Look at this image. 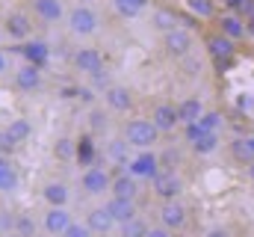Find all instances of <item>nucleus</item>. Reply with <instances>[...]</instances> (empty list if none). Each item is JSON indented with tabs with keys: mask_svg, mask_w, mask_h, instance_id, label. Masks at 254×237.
<instances>
[{
	"mask_svg": "<svg viewBox=\"0 0 254 237\" xmlns=\"http://www.w3.org/2000/svg\"><path fill=\"white\" fill-rule=\"evenodd\" d=\"M157 160H160V169H163V172H175V169L184 163V151H181L178 145H169V148H163V151L157 154Z\"/></svg>",
	"mask_w": 254,
	"mask_h": 237,
	"instance_id": "cd10ccee",
	"label": "nucleus"
},
{
	"mask_svg": "<svg viewBox=\"0 0 254 237\" xmlns=\"http://www.w3.org/2000/svg\"><path fill=\"white\" fill-rule=\"evenodd\" d=\"M15 86H18L21 92H27V95L39 92V89L45 86V74H42V68L33 65V62H24V65L15 71Z\"/></svg>",
	"mask_w": 254,
	"mask_h": 237,
	"instance_id": "1a4fd4ad",
	"label": "nucleus"
},
{
	"mask_svg": "<svg viewBox=\"0 0 254 237\" xmlns=\"http://www.w3.org/2000/svg\"><path fill=\"white\" fill-rule=\"evenodd\" d=\"M249 30H252V33H254V24H249Z\"/></svg>",
	"mask_w": 254,
	"mask_h": 237,
	"instance_id": "5fc2aeb1",
	"label": "nucleus"
},
{
	"mask_svg": "<svg viewBox=\"0 0 254 237\" xmlns=\"http://www.w3.org/2000/svg\"><path fill=\"white\" fill-rule=\"evenodd\" d=\"M110 184H113V175L107 166H86V172L80 175V187L86 196H104L110 193Z\"/></svg>",
	"mask_w": 254,
	"mask_h": 237,
	"instance_id": "39448f33",
	"label": "nucleus"
},
{
	"mask_svg": "<svg viewBox=\"0 0 254 237\" xmlns=\"http://www.w3.org/2000/svg\"><path fill=\"white\" fill-rule=\"evenodd\" d=\"M249 178H252V181H254V160H252V163H249Z\"/></svg>",
	"mask_w": 254,
	"mask_h": 237,
	"instance_id": "864d4df0",
	"label": "nucleus"
},
{
	"mask_svg": "<svg viewBox=\"0 0 254 237\" xmlns=\"http://www.w3.org/2000/svg\"><path fill=\"white\" fill-rule=\"evenodd\" d=\"M151 27L160 30V33H169V30L181 27V9H175V6H157L151 12Z\"/></svg>",
	"mask_w": 254,
	"mask_h": 237,
	"instance_id": "6ab92c4d",
	"label": "nucleus"
},
{
	"mask_svg": "<svg viewBox=\"0 0 254 237\" xmlns=\"http://www.w3.org/2000/svg\"><path fill=\"white\" fill-rule=\"evenodd\" d=\"M3 33H6V39H12V42H27L30 33H33L30 15H27L24 9H12V12L3 18Z\"/></svg>",
	"mask_w": 254,
	"mask_h": 237,
	"instance_id": "423d86ee",
	"label": "nucleus"
},
{
	"mask_svg": "<svg viewBox=\"0 0 254 237\" xmlns=\"http://www.w3.org/2000/svg\"><path fill=\"white\" fill-rule=\"evenodd\" d=\"M0 237H3V232H0Z\"/></svg>",
	"mask_w": 254,
	"mask_h": 237,
	"instance_id": "13d9d810",
	"label": "nucleus"
},
{
	"mask_svg": "<svg viewBox=\"0 0 254 237\" xmlns=\"http://www.w3.org/2000/svg\"><path fill=\"white\" fill-rule=\"evenodd\" d=\"M157 217H160V226H166L169 232H181L184 226H187V208L181 205V199H175V202H163L160 205V211H157Z\"/></svg>",
	"mask_w": 254,
	"mask_h": 237,
	"instance_id": "6e6552de",
	"label": "nucleus"
},
{
	"mask_svg": "<svg viewBox=\"0 0 254 237\" xmlns=\"http://www.w3.org/2000/svg\"><path fill=\"white\" fill-rule=\"evenodd\" d=\"M204 48H207L210 59H234V54H237V42L228 39V36H222L219 30L204 36Z\"/></svg>",
	"mask_w": 254,
	"mask_h": 237,
	"instance_id": "9d476101",
	"label": "nucleus"
},
{
	"mask_svg": "<svg viewBox=\"0 0 254 237\" xmlns=\"http://www.w3.org/2000/svg\"><path fill=\"white\" fill-rule=\"evenodd\" d=\"M83 3H89V0H83Z\"/></svg>",
	"mask_w": 254,
	"mask_h": 237,
	"instance_id": "4d7b16f0",
	"label": "nucleus"
},
{
	"mask_svg": "<svg viewBox=\"0 0 254 237\" xmlns=\"http://www.w3.org/2000/svg\"><path fill=\"white\" fill-rule=\"evenodd\" d=\"M127 172L133 178H151L160 172V160H157V154L151 151V148H142L139 154H133L130 157V163H127Z\"/></svg>",
	"mask_w": 254,
	"mask_h": 237,
	"instance_id": "0eeeda50",
	"label": "nucleus"
},
{
	"mask_svg": "<svg viewBox=\"0 0 254 237\" xmlns=\"http://www.w3.org/2000/svg\"><path fill=\"white\" fill-rule=\"evenodd\" d=\"M74 142H77L74 160H80V166H92V160H95V154H98L92 133H83V136H80V139H74Z\"/></svg>",
	"mask_w": 254,
	"mask_h": 237,
	"instance_id": "393cba45",
	"label": "nucleus"
},
{
	"mask_svg": "<svg viewBox=\"0 0 254 237\" xmlns=\"http://www.w3.org/2000/svg\"><path fill=\"white\" fill-rule=\"evenodd\" d=\"M15 148H18V142L6 133V127H0V154H3V157H12Z\"/></svg>",
	"mask_w": 254,
	"mask_h": 237,
	"instance_id": "58836bf2",
	"label": "nucleus"
},
{
	"mask_svg": "<svg viewBox=\"0 0 254 237\" xmlns=\"http://www.w3.org/2000/svg\"><path fill=\"white\" fill-rule=\"evenodd\" d=\"M0 232H3V235H12V232H15V214L0 211Z\"/></svg>",
	"mask_w": 254,
	"mask_h": 237,
	"instance_id": "a19ab883",
	"label": "nucleus"
},
{
	"mask_svg": "<svg viewBox=\"0 0 254 237\" xmlns=\"http://www.w3.org/2000/svg\"><path fill=\"white\" fill-rule=\"evenodd\" d=\"M110 127V113L104 107H92L89 110V130L92 133H104Z\"/></svg>",
	"mask_w": 254,
	"mask_h": 237,
	"instance_id": "c9c22d12",
	"label": "nucleus"
},
{
	"mask_svg": "<svg viewBox=\"0 0 254 237\" xmlns=\"http://www.w3.org/2000/svg\"><path fill=\"white\" fill-rule=\"evenodd\" d=\"M77 101L95 104V89H92V86H77Z\"/></svg>",
	"mask_w": 254,
	"mask_h": 237,
	"instance_id": "c03bdc74",
	"label": "nucleus"
},
{
	"mask_svg": "<svg viewBox=\"0 0 254 237\" xmlns=\"http://www.w3.org/2000/svg\"><path fill=\"white\" fill-rule=\"evenodd\" d=\"M71 65H74L77 71H83V74H92V71L104 68V54H101L98 48H77V51L71 54Z\"/></svg>",
	"mask_w": 254,
	"mask_h": 237,
	"instance_id": "4468645a",
	"label": "nucleus"
},
{
	"mask_svg": "<svg viewBox=\"0 0 254 237\" xmlns=\"http://www.w3.org/2000/svg\"><path fill=\"white\" fill-rule=\"evenodd\" d=\"M104 154H107V160H113L116 166H127V163H130V157H133V154H130V142H127L125 136L110 139Z\"/></svg>",
	"mask_w": 254,
	"mask_h": 237,
	"instance_id": "5701e85b",
	"label": "nucleus"
},
{
	"mask_svg": "<svg viewBox=\"0 0 254 237\" xmlns=\"http://www.w3.org/2000/svg\"><path fill=\"white\" fill-rule=\"evenodd\" d=\"M9 71V59H6V54L0 51V74H6Z\"/></svg>",
	"mask_w": 254,
	"mask_h": 237,
	"instance_id": "3c124183",
	"label": "nucleus"
},
{
	"mask_svg": "<svg viewBox=\"0 0 254 237\" xmlns=\"http://www.w3.org/2000/svg\"><path fill=\"white\" fill-rule=\"evenodd\" d=\"M42 199L48 202V208H68V199H71L68 184L65 181H48L42 187Z\"/></svg>",
	"mask_w": 254,
	"mask_h": 237,
	"instance_id": "aec40b11",
	"label": "nucleus"
},
{
	"mask_svg": "<svg viewBox=\"0 0 254 237\" xmlns=\"http://www.w3.org/2000/svg\"><path fill=\"white\" fill-rule=\"evenodd\" d=\"M113 6L122 18H139L151 6V0H113Z\"/></svg>",
	"mask_w": 254,
	"mask_h": 237,
	"instance_id": "c85d7f7f",
	"label": "nucleus"
},
{
	"mask_svg": "<svg viewBox=\"0 0 254 237\" xmlns=\"http://www.w3.org/2000/svg\"><path fill=\"white\" fill-rule=\"evenodd\" d=\"M18 184H21V175H18V169H15V163H12V157H3L0 154V193H15L18 190Z\"/></svg>",
	"mask_w": 254,
	"mask_h": 237,
	"instance_id": "4be33fe9",
	"label": "nucleus"
},
{
	"mask_svg": "<svg viewBox=\"0 0 254 237\" xmlns=\"http://www.w3.org/2000/svg\"><path fill=\"white\" fill-rule=\"evenodd\" d=\"M237 110H240V113H249V110H254V98L249 95V92H243V95L237 98Z\"/></svg>",
	"mask_w": 254,
	"mask_h": 237,
	"instance_id": "a18cd8bd",
	"label": "nucleus"
},
{
	"mask_svg": "<svg viewBox=\"0 0 254 237\" xmlns=\"http://www.w3.org/2000/svg\"><path fill=\"white\" fill-rule=\"evenodd\" d=\"M36 232H39V226H36V220H33L30 214H18V217H15V232H12V235L36 237Z\"/></svg>",
	"mask_w": 254,
	"mask_h": 237,
	"instance_id": "e433bc0d",
	"label": "nucleus"
},
{
	"mask_svg": "<svg viewBox=\"0 0 254 237\" xmlns=\"http://www.w3.org/2000/svg\"><path fill=\"white\" fill-rule=\"evenodd\" d=\"M0 30H3V18H0Z\"/></svg>",
	"mask_w": 254,
	"mask_h": 237,
	"instance_id": "6e6d98bb",
	"label": "nucleus"
},
{
	"mask_svg": "<svg viewBox=\"0 0 254 237\" xmlns=\"http://www.w3.org/2000/svg\"><path fill=\"white\" fill-rule=\"evenodd\" d=\"M148 237H175V232H169L166 226H154V229H148Z\"/></svg>",
	"mask_w": 254,
	"mask_h": 237,
	"instance_id": "49530a36",
	"label": "nucleus"
},
{
	"mask_svg": "<svg viewBox=\"0 0 254 237\" xmlns=\"http://www.w3.org/2000/svg\"><path fill=\"white\" fill-rule=\"evenodd\" d=\"M151 121H154V127H157L160 133H172V130L181 124V118H178V104L160 101V104L151 110Z\"/></svg>",
	"mask_w": 254,
	"mask_h": 237,
	"instance_id": "9b49d317",
	"label": "nucleus"
},
{
	"mask_svg": "<svg viewBox=\"0 0 254 237\" xmlns=\"http://www.w3.org/2000/svg\"><path fill=\"white\" fill-rule=\"evenodd\" d=\"M198 124H201L207 133H219V130L225 127V116H222L219 110H204L201 118H198Z\"/></svg>",
	"mask_w": 254,
	"mask_h": 237,
	"instance_id": "72a5a7b5",
	"label": "nucleus"
},
{
	"mask_svg": "<svg viewBox=\"0 0 254 237\" xmlns=\"http://www.w3.org/2000/svg\"><path fill=\"white\" fill-rule=\"evenodd\" d=\"M86 226L92 229V235H95V237H107L113 229H119V226H116V220L110 217V211H107L104 205H101V208H92V211L86 214Z\"/></svg>",
	"mask_w": 254,
	"mask_h": 237,
	"instance_id": "dca6fc26",
	"label": "nucleus"
},
{
	"mask_svg": "<svg viewBox=\"0 0 254 237\" xmlns=\"http://www.w3.org/2000/svg\"><path fill=\"white\" fill-rule=\"evenodd\" d=\"M71 223H74V217H71L68 208H48V211H45V220H42V229L51 237H63L65 229H68Z\"/></svg>",
	"mask_w": 254,
	"mask_h": 237,
	"instance_id": "ddd939ff",
	"label": "nucleus"
},
{
	"mask_svg": "<svg viewBox=\"0 0 254 237\" xmlns=\"http://www.w3.org/2000/svg\"><path fill=\"white\" fill-rule=\"evenodd\" d=\"M33 15L42 24H60L65 18L63 0H33Z\"/></svg>",
	"mask_w": 254,
	"mask_h": 237,
	"instance_id": "f3484780",
	"label": "nucleus"
},
{
	"mask_svg": "<svg viewBox=\"0 0 254 237\" xmlns=\"http://www.w3.org/2000/svg\"><path fill=\"white\" fill-rule=\"evenodd\" d=\"M104 104H107L113 113H130V110H133V92H130L127 86L113 83V86L104 92Z\"/></svg>",
	"mask_w": 254,
	"mask_h": 237,
	"instance_id": "2eb2a0df",
	"label": "nucleus"
},
{
	"mask_svg": "<svg viewBox=\"0 0 254 237\" xmlns=\"http://www.w3.org/2000/svg\"><path fill=\"white\" fill-rule=\"evenodd\" d=\"M119 237H148V223L142 217H133L119 226Z\"/></svg>",
	"mask_w": 254,
	"mask_h": 237,
	"instance_id": "2f4dec72",
	"label": "nucleus"
},
{
	"mask_svg": "<svg viewBox=\"0 0 254 237\" xmlns=\"http://www.w3.org/2000/svg\"><path fill=\"white\" fill-rule=\"evenodd\" d=\"M110 196H119V199H136V196H139V178H133L130 172H119V175H113Z\"/></svg>",
	"mask_w": 254,
	"mask_h": 237,
	"instance_id": "412c9836",
	"label": "nucleus"
},
{
	"mask_svg": "<svg viewBox=\"0 0 254 237\" xmlns=\"http://www.w3.org/2000/svg\"><path fill=\"white\" fill-rule=\"evenodd\" d=\"M104 208L110 211V217L116 220V226H122V223H127V220L139 217V211H136V199H119V196H110Z\"/></svg>",
	"mask_w": 254,
	"mask_h": 237,
	"instance_id": "a211bd4d",
	"label": "nucleus"
},
{
	"mask_svg": "<svg viewBox=\"0 0 254 237\" xmlns=\"http://www.w3.org/2000/svg\"><path fill=\"white\" fill-rule=\"evenodd\" d=\"M184 133H187V142H195L198 136H204L207 130L198 124V121H190V124H184Z\"/></svg>",
	"mask_w": 254,
	"mask_h": 237,
	"instance_id": "79ce46f5",
	"label": "nucleus"
},
{
	"mask_svg": "<svg viewBox=\"0 0 254 237\" xmlns=\"http://www.w3.org/2000/svg\"><path fill=\"white\" fill-rule=\"evenodd\" d=\"M63 237H95V235H92V229H89L86 223H77V220H74V223L65 229Z\"/></svg>",
	"mask_w": 254,
	"mask_h": 237,
	"instance_id": "ea45409f",
	"label": "nucleus"
},
{
	"mask_svg": "<svg viewBox=\"0 0 254 237\" xmlns=\"http://www.w3.org/2000/svg\"><path fill=\"white\" fill-rule=\"evenodd\" d=\"M249 3H252V0H222V6H225V12H237V15H243Z\"/></svg>",
	"mask_w": 254,
	"mask_h": 237,
	"instance_id": "37998d69",
	"label": "nucleus"
},
{
	"mask_svg": "<svg viewBox=\"0 0 254 237\" xmlns=\"http://www.w3.org/2000/svg\"><path fill=\"white\" fill-rule=\"evenodd\" d=\"M204 237H234V235H231V229H222V226H219V229H210Z\"/></svg>",
	"mask_w": 254,
	"mask_h": 237,
	"instance_id": "de8ad7c7",
	"label": "nucleus"
},
{
	"mask_svg": "<svg viewBox=\"0 0 254 237\" xmlns=\"http://www.w3.org/2000/svg\"><path fill=\"white\" fill-rule=\"evenodd\" d=\"M6 133L21 145V142H27L30 136H33V124H30V118H24V116H18V118H12L9 124H6Z\"/></svg>",
	"mask_w": 254,
	"mask_h": 237,
	"instance_id": "bb28decb",
	"label": "nucleus"
},
{
	"mask_svg": "<svg viewBox=\"0 0 254 237\" xmlns=\"http://www.w3.org/2000/svg\"><path fill=\"white\" fill-rule=\"evenodd\" d=\"M65 24H68L71 36L86 39V36H95V33H98L101 18H98V12H95L89 3H77L74 9H68V12H65Z\"/></svg>",
	"mask_w": 254,
	"mask_h": 237,
	"instance_id": "f257e3e1",
	"label": "nucleus"
},
{
	"mask_svg": "<svg viewBox=\"0 0 254 237\" xmlns=\"http://www.w3.org/2000/svg\"><path fill=\"white\" fill-rule=\"evenodd\" d=\"M219 142H222V136L219 133H204V136H198L195 142H190L192 151L195 154H213L216 148H219Z\"/></svg>",
	"mask_w": 254,
	"mask_h": 237,
	"instance_id": "473e14b6",
	"label": "nucleus"
},
{
	"mask_svg": "<svg viewBox=\"0 0 254 237\" xmlns=\"http://www.w3.org/2000/svg\"><path fill=\"white\" fill-rule=\"evenodd\" d=\"M213 62H216V68H219V71H225V68H231V65H234V59H213Z\"/></svg>",
	"mask_w": 254,
	"mask_h": 237,
	"instance_id": "8fccbe9b",
	"label": "nucleus"
},
{
	"mask_svg": "<svg viewBox=\"0 0 254 237\" xmlns=\"http://www.w3.org/2000/svg\"><path fill=\"white\" fill-rule=\"evenodd\" d=\"M89 86H92L95 92H107V89L113 86V80H110V71H107V68H98V71H92V74H89Z\"/></svg>",
	"mask_w": 254,
	"mask_h": 237,
	"instance_id": "4c0bfd02",
	"label": "nucleus"
},
{
	"mask_svg": "<svg viewBox=\"0 0 254 237\" xmlns=\"http://www.w3.org/2000/svg\"><path fill=\"white\" fill-rule=\"evenodd\" d=\"M231 154H234V160L243 163V166H249V163L254 160V154H252V148H249V139H246V136L231 139Z\"/></svg>",
	"mask_w": 254,
	"mask_h": 237,
	"instance_id": "7c9ffc66",
	"label": "nucleus"
},
{
	"mask_svg": "<svg viewBox=\"0 0 254 237\" xmlns=\"http://www.w3.org/2000/svg\"><path fill=\"white\" fill-rule=\"evenodd\" d=\"M74 151H77V142H74L71 136H60V139L54 142V157L63 160V163L74 160Z\"/></svg>",
	"mask_w": 254,
	"mask_h": 237,
	"instance_id": "f704fd0d",
	"label": "nucleus"
},
{
	"mask_svg": "<svg viewBox=\"0 0 254 237\" xmlns=\"http://www.w3.org/2000/svg\"><path fill=\"white\" fill-rule=\"evenodd\" d=\"M18 51L24 54V59H27V62L39 65V68H42V65H45V62L51 59V48H48L45 42H27V45H21Z\"/></svg>",
	"mask_w": 254,
	"mask_h": 237,
	"instance_id": "b1692460",
	"label": "nucleus"
},
{
	"mask_svg": "<svg viewBox=\"0 0 254 237\" xmlns=\"http://www.w3.org/2000/svg\"><path fill=\"white\" fill-rule=\"evenodd\" d=\"M151 193L160 199V202H175V199H181V193H184V178L178 175V172H157V175L151 178Z\"/></svg>",
	"mask_w": 254,
	"mask_h": 237,
	"instance_id": "20e7f679",
	"label": "nucleus"
},
{
	"mask_svg": "<svg viewBox=\"0 0 254 237\" xmlns=\"http://www.w3.org/2000/svg\"><path fill=\"white\" fill-rule=\"evenodd\" d=\"M243 18H246V24H254V0L246 6V12H243Z\"/></svg>",
	"mask_w": 254,
	"mask_h": 237,
	"instance_id": "09e8293b",
	"label": "nucleus"
},
{
	"mask_svg": "<svg viewBox=\"0 0 254 237\" xmlns=\"http://www.w3.org/2000/svg\"><path fill=\"white\" fill-rule=\"evenodd\" d=\"M187 12L195 15L198 21H210V18H216V3L213 0H187Z\"/></svg>",
	"mask_w": 254,
	"mask_h": 237,
	"instance_id": "c756f323",
	"label": "nucleus"
},
{
	"mask_svg": "<svg viewBox=\"0 0 254 237\" xmlns=\"http://www.w3.org/2000/svg\"><path fill=\"white\" fill-rule=\"evenodd\" d=\"M204 113V104H201V98H184L181 104H178V118H181V124H190V121H198Z\"/></svg>",
	"mask_w": 254,
	"mask_h": 237,
	"instance_id": "a878e982",
	"label": "nucleus"
},
{
	"mask_svg": "<svg viewBox=\"0 0 254 237\" xmlns=\"http://www.w3.org/2000/svg\"><path fill=\"white\" fill-rule=\"evenodd\" d=\"M192 48H195V36H192V30H187V27H175V30L163 33V51L172 59L190 57Z\"/></svg>",
	"mask_w": 254,
	"mask_h": 237,
	"instance_id": "7ed1b4c3",
	"label": "nucleus"
},
{
	"mask_svg": "<svg viewBox=\"0 0 254 237\" xmlns=\"http://www.w3.org/2000/svg\"><path fill=\"white\" fill-rule=\"evenodd\" d=\"M160 136H163V133L154 127L151 118H130L125 124V139L130 142V148H136V151L154 148V145L160 142Z\"/></svg>",
	"mask_w": 254,
	"mask_h": 237,
	"instance_id": "f03ea898",
	"label": "nucleus"
},
{
	"mask_svg": "<svg viewBox=\"0 0 254 237\" xmlns=\"http://www.w3.org/2000/svg\"><path fill=\"white\" fill-rule=\"evenodd\" d=\"M216 24H219V33L228 36V39H234V42L246 39V33H249L246 18L237 15V12H222V15H216Z\"/></svg>",
	"mask_w": 254,
	"mask_h": 237,
	"instance_id": "f8f14e48",
	"label": "nucleus"
},
{
	"mask_svg": "<svg viewBox=\"0 0 254 237\" xmlns=\"http://www.w3.org/2000/svg\"><path fill=\"white\" fill-rule=\"evenodd\" d=\"M246 139H249V148H252V154H254V133L252 136H246Z\"/></svg>",
	"mask_w": 254,
	"mask_h": 237,
	"instance_id": "603ef678",
	"label": "nucleus"
}]
</instances>
